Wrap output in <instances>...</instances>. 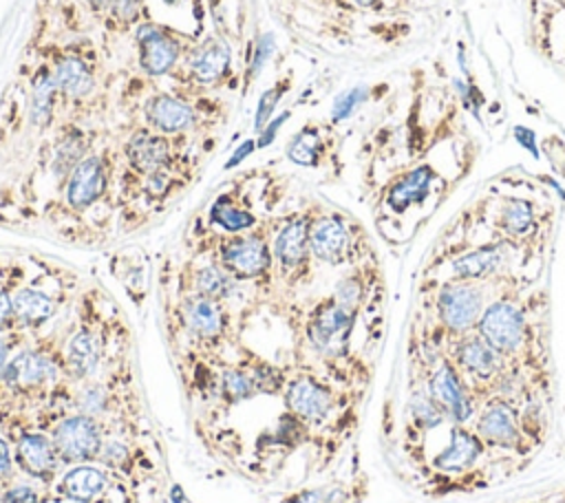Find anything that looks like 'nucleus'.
<instances>
[{"label": "nucleus", "mask_w": 565, "mask_h": 503, "mask_svg": "<svg viewBox=\"0 0 565 503\" xmlns=\"http://www.w3.org/2000/svg\"><path fill=\"white\" fill-rule=\"evenodd\" d=\"M477 333L508 362L516 360L521 351H525L530 338L523 311L510 300L488 304L477 322Z\"/></svg>", "instance_id": "1"}, {"label": "nucleus", "mask_w": 565, "mask_h": 503, "mask_svg": "<svg viewBox=\"0 0 565 503\" xmlns=\"http://www.w3.org/2000/svg\"><path fill=\"white\" fill-rule=\"evenodd\" d=\"M448 360L457 366L459 375L472 390L475 399H477V390L490 393L492 382L508 364V360H503L477 331L475 333L470 331L457 338Z\"/></svg>", "instance_id": "2"}, {"label": "nucleus", "mask_w": 565, "mask_h": 503, "mask_svg": "<svg viewBox=\"0 0 565 503\" xmlns=\"http://www.w3.org/2000/svg\"><path fill=\"white\" fill-rule=\"evenodd\" d=\"M475 432L486 446L497 450L525 452L532 443L521 426L516 404L501 397L486 399L483 408L475 419Z\"/></svg>", "instance_id": "3"}, {"label": "nucleus", "mask_w": 565, "mask_h": 503, "mask_svg": "<svg viewBox=\"0 0 565 503\" xmlns=\"http://www.w3.org/2000/svg\"><path fill=\"white\" fill-rule=\"evenodd\" d=\"M216 263L236 280H254L271 269V245L260 232L234 234L218 243Z\"/></svg>", "instance_id": "4"}, {"label": "nucleus", "mask_w": 565, "mask_h": 503, "mask_svg": "<svg viewBox=\"0 0 565 503\" xmlns=\"http://www.w3.org/2000/svg\"><path fill=\"white\" fill-rule=\"evenodd\" d=\"M355 311L342 307L333 296L318 302L307 318V340L324 357H338L349 344Z\"/></svg>", "instance_id": "5"}, {"label": "nucleus", "mask_w": 565, "mask_h": 503, "mask_svg": "<svg viewBox=\"0 0 565 503\" xmlns=\"http://www.w3.org/2000/svg\"><path fill=\"white\" fill-rule=\"evenodd\" d=\"M483 313V293L475 282L457 280L441 287L437 296V315L441 327L461 338L477 329V322Z\"/></svg>", "instance_id": "6"}, {"label": "nucleus", "mask_w": 565, "mask_h": 503, "mask_svg": "<svg viewBox=\"0 0 565 503\" xmlns=\"http://www.w3.org/2000/svg\"><path fill=\"white\" fill-rule=\"evenodd\" d=\"M53 446L62 463H86L99 457L104 439L97 417L68 415L53 430Z\"/></svg>", "instance_id": "7"}, {"label": "nucleus", "mask_w": 565, "mask_h": 503, "mask_svg": "<svg viewBox=\"0 0 565 503\" xmlns=\"http://www.w3.org/2000/svg\"><path fill=\"white\" fill-rule=\"evenodd\" d=\"M426 388L452 424L466 426L475 417L477 399L450 360H441V364L430 373Z\"/></svg>", "instance_id": "8"}, {"label": "nucleus", "mask_w": 565, "mask_h": 503, "mask_svg": "<svg viewBox=\"0 0 565 503\" xmlns=\"http://www.w3.org/2000/svg\"><path fill=\"white\" fill-rule=\"evenodd\" d=\"M135 42H137L139 66L150 77H161L172 73L183 53L181 40L172 35L168 29L152 22H146L137 29Z\"/></svg>", "instance_id": "9"}, {"label": "nucleus", "mask_w": 565, "mask_h": 503, "mask_svg": "<svg viewBox=\"0 0 565 503\" xmlns=\"http://www.w3.org/2000/svg\"><path fill=\"white\" fill-rule=\"evenodd\" d=\"M55 360L42 349H24L11 362H7L0 379L2 386L15 395H33L44 390L55 377Z\"/></svg>", "instance_id": "10"}, {"label": "nucleus", "mask_w": 565, "mask_h": 503, "mask_svg": "<svg viewBox=\"0 0 565 503\" xmlns=\"http://www.w3.org/2000/svg\"><path fill=\"white\" fill-rule=\"evenodd\" d=\"M285 406L300 421L320 424L331 415L335 395L327 382L313 375H300L285 384Z\"/></svg>", "instance_id": "11"}, {"label": "nucleus", "mask_w": 565, "mask_h": 503, "mask_svg": "<svg viewBox=\"0 0 565 503\" xmlns=\"http://www.w3.org/2000/svg\"><path fill=\"white\" fill-rule=\"evenodd\" d=\"M309 227H311L309 216L294 214L276 229L271 240V256L282 274L296 276L307 267L311 256Z\"/></svg>", "instance_id": "12"}, {"label": "nucleus", "mask_w": 565, "mask_h": 503, "mask_svg": "<svg viewBox=\"0 0 565 503\" xmlns=\"http://www.w3.org/2000/svg\"><path fill=\"white\" fill-rule=\"evenodd\" d=\"M108 185V165L104 154H86L68 174L64 185V199L71 210L90 207Z\"/></svg>", "instance_id": "13"}, {"label": "nucleus", "mask_w": 565, "mask_h": 503, "mask_svg": "<svg viewBox=\"0 0 565 503\" xmlns=\"http://www.w3.org/2000/svg\"><path fill=\"white\" fill-rule=\"evenodd\" d=\"M124 154L128 159V165L141 174H154L161 170H168L172 163V139L166 135H159L150 128L135 130L124 146Z\"/></svg>", "instance_id": "14"}, {"label": "nucleus", "mask_w": 565, "mask_h": 503, "mask_svg": "<svg viewBox=\"0 0 565 503\" xmlns=\"http://www.w3.org/2000/svg\"><path fill=\"white\" fill-rule=\"evenodd\" d=\"M183 327L190 335H194L201 342H216L227 331V311L221 300L201 296V293H188L181 304Z\"/></svg>", "instance_id": "15"}, {"label": "nucleus", "mask_w": 565, "mask_h": 503, "mask_svg": "<svg viewBox=\"0 0 565 503\" xmlns=\"http://www.w3.org/2000/svg\"><path fill=\"white\" fill-rule=\"evenodd\" d=\"M309 249H311V256L329 265H342L344 260H349L353 249V238L347 223L335 214H327L311 221Z\"/></svg>", "instance_id": "16"}, {"label": "nucleus", "mask_w": 565, "mask_h": 503, "mask_svg": "<svg viewBox=\"0 0 565 503\" xmlns=\"http://www.w3.org/2000/svg\"><path fill=\"white\" fill-rule=\"evenodd\" d=\"M146 126L159 135H179L196 126V110L190 101L177 95L157 93L143 106Z\"/></svg>", "instance_id": "17"}, {"label": "nucleus", "mask_w": 565, "mask_h": 503, "mask_svg": "<svg viewBox=\"0 0 565 503\" xmlns=\"http://www.w3.org/2000/svg\"><path fill=\"white\" fill-rule=\"evenodd\" d=\"M483 452L486 443L475 430H468L461 424H450V439L446 448L435 454L433 468L444 474H461L468 472Z\"/></svg>", "instance_id": "18"}, {"label": "nucleus", "mask_w": 565, "mask_h": 503, "mask_svg": "<svg viewBox=\"0 0 565 503\" xmlns=\"http://www.w3.org/2000/svg\"><path fill=\"white\" fill-rule=\"evenodd\" d=\"M15 459L22 472L40 481H51V477L57 472V465H60V457L55 452L53 439L40 432H24L18 439Z\"/></svg>", "instance_id": "19"}, {"label": "nucleus", "mask_w": 565, "mask_h": 503, "mask_svg": "<svg viewBox=\"0 0 565 503\" xmlns=\"http://www.w3.org/2000/svg\"><path fill=\"white\" fill-rule=\"evenodd\" d=\"M188 77L199 86H216L230 71V49L223 40H205L185 60Z\"/></svg>", "instance_id": "20"}, {"label": "nucleus", "mask_w": 565, "mask_h": 503, "mask_svg": "<svg viewBox=\"0 0 565 503\" xmlns=\"http://www.w3.org/2000/svg\"><path fill=\"white\" fill-rule=\"evenodd\" d=\"M102 349H104L102 335L93 327L84 324L82 329H77L68 340L66 357H64V366L68 375L73 379H88L102 362Z\"/></svg>", "instance_id": "21"}, {"label": "nucleus", "mask_w": 565, "mask_h": 503, "mask_svg": "<svg viewBox=\"0 0 565 503\" xmlns=\"http://www.w3.org/2000/svg\"><path fill=\"white\" fill-rule=\"evenodd\" d=\"M53 79L57 90L73 99H84L95 90V73L93 68L75 53H64L55 60Z\"/></svg>", "instance_id": "22"}, {"label": "nucleus", "mask_w": 565, "mask_h": 503, "mask_svg": "<svg viewBox=\"0 0 565 503\" xmlns=\"http://www.w3.org/2000/svg\"><path fill=\"white\" fill-rule=\"evenodd\" d=\"M505 260V249L501 243H486L452 260V274L459 280L477 282L490 278Z\"/></svg>", "instance_id": "23"}, {"label": "nucleus", "mask_w": 565, "mask_h": 503, "mask_svg": "<svg viewBox=\"0 0 565 503\" xmlns=\"http://www.w3.org/2000/svg\"><path fill=\"white\" fill-rule=\"evenodd\" d=\"M435 179V172L428 168V165H419L415 170H411L408 174H404L402 179H397L388 194H386V205L402 214L406 212L411 205H417V203H424V199L428 196L430 192V183Z\"/></svg>", "instance_id": "24"}, {"label": "nucleus", "mask_w": 565, "mask_h": 503, "mask_svg": "<svg viewBox=\"0 0 565 503\" xmlns=\"http://www.w3.org/2000/svg\"><path fill=\"white\" fill-rule=\"evenodd\" d=\"M106 485H108L106 474L99 468L77 463L62 477L60 492L75 503H93L95 499L102 496Z\"/></svg>", "instance_id": "25"}, {"label": "nucleus", "mask_w": 565, "mask_h": 503, "mask_svg": "<svg viewBox=\"0 0 565 503\" xmlns=\"http://www.w3.org/2000/svg\"><path fill=\"white\" fill-rule=\"evenodd\" d=\"M13 311L20 327L38 329L53 318L55 300L38 287H22L13 293Z\"/></svg>", "instance_id": "26"}, {"label": "nucleus", "mask_w": 565, "mask_h": 503, "mask_svg": "<svg viewBox=\"0 0 565 503\" xmlns=\"http://www.w3.org/2000/svg\"><path fill=\"white\" fill-rule=\"evenodd\" d=\"M88 148V141L79 128H66L51 152V172L57 181H66L68 174L75 170V165L84 159Z\"/></svg>", "instance_id": "27"}, {"label": "nucleus", "mask_w": 565, "mask_h": 503, "mask_svg": "<svg viewBox=\"0 0 565 503\" xmlns=\"http://www.w3.org/2000/svg\"><path fill=\"white\" fill-rule=\"evenodd\" d=\"M57 93L60 90L53 79V71L40 68L31 82V95H29V119L33 126H46L51 121Z\"/></svg>", "instance_id": "28"}, {"label": "nucleus", "mask_w": 565, "mask_h": 503, "mask_svg": "<svg viewBox=\"0 0 565 503\" xmlns=\"http://www.w3.org/2000/svg\"><path fill=\"white\" fill-rule=\"evenodd\" d=\"M210 221L230 234H245L256 225V216L245 205H241L232 194H221L212 203Z\"/></svg>", "instance_id": "29"}, {"label": "nucleus", "mask_w": 565, "mask_h": 503, "mask_svg": "<svg viewBox=\"0 0 565 503\" xmlns=\"http://www.w3.org/2000/svg\"><path fill=\"white\" fill-rule=\"evenodd\" d=\"M238 280L232 278L218 263L203 265L192 274V293H201L214 300H227L236 291Z\"/></svg>", "instance_id": "30"}, {"label": "nucleus", "mask_w": 565, "mask_h": 503, "mask_svg": "<svg viewBox=\"0 0 565 503\" xmlns=\"http://www.w3.org/2000/svg\"><path fill=\"white\" fill-rule=\"evenodd\" d=\"M499 229L508 238H521L534 227V207L525 199H510L497 218Z\"/></svg>", "instance_id": "31"}, {"label": "nucleus", "mask_w": 565, "mask_h": 503, "mask_svg": "<svg viewBox=\"0 0 565 503\" xmlns=\"http://www.w3.org/2000/svg\"><path fill=\"white\" fill-rule=\"evenodd\" d=\"M408 413H411V419H413L415 428L422 430V432L435 430L437 426H441L444 419H448V417L444 415V410L437 406V402L430 397L428 388H417V390L411 395Z\"/></svg>", "instance_id": "32"}, {"label": "nucleus", "mask_w": 565, "mask_h": 503, "mask_svg": "<svg viewBox=\"0 0 565 503\" xmlns=\"http://www.w3.org/2000/svg\"><path fill=\"white\" fill-rule=\"evenodd\" d=\"M218 393L227 404H238L256 395V386L247 368H225L218 375Z\"/></svg>", "instance_id": "33"}, {"label": "nucleus", "mask_w": 565, "mask_h": 503, "mask_svg": "<svg viewBox=\"0 0 565 503\" xmlns=\"http://www.w3.org/2000/svg\"><path fill=\"white\" fill-rule=\"evenodd\" d=\"M320 154H322V139L311 128H305L302 132H298L287 146V157L298 165H316Z\"/></svg>", "instance_id": "34"}, {"label": "nucleus", "mask_w": 565, "mask_h": 503, "mask_svg": "<svg viewBox=\"0 0 565 503\" xmlns=\"http://www.w3.org/2000/svg\"><path fill=\"white\" fill-rule=\"evenodd\" d=\"M247 373L254 379L256 393H278L280 388H285V375L280 368H276L274 364L265 362V360H254L247 366Z\"/></svg>", "instance_id": "35"}, {"label": "nucleus", "mask_w": 565, "mask_h": 503, "mask_svg": "<svg viewBox=\"0 0 565 503\" xmlns=\"http://www.w3.org/2000/svg\"><path fill=\"white\" fill-rule=\"evenodd\" d=\"M75 406L82 415H90V417H99L108 410L110 406V395L106 393V388L102 384H86L77 390L75 395Z\"/></svg>", "instance_id": "36"}, {"label": "nucleus", "mask_w": 565, "mask_h": 503, "mask_svg": "<svg viewBox=\"0 0 565 503\" xmlns=\"http://www.w3.org/2000/svg\"><path fill=\"white\" fill-rule=\"evenodd\" d=\"M333 298H335L342 307H347V309H351V311H358V307H360L362 300H364V280H362L358 274L342 278V280L335 285V289H333Z\"/></svg>", "instance_id": "37"}, {"label": "nucleus", "mask_w": 565, "mask_h": 503, "mask_svg": "<svg viewBox=\"0 0 565 503\" xmlns=\"http://www.w3.org/2000/svg\"><path fill=\"white\" fill-rule=\"evenodd\" d=\"M364 97H366V88H364V86H355V88H351V90L342 93V95L335 99L333 110H331L333 121H342V119H347V117L355 110V106L364 101Z\"/></svg>", "instance_id": "38"}, {"label": "nucleus", "mask_w": 565, "mask_h": 503, "mask_svg": "<svg viewBox=\"0 0 565 503\" xmlns=\"http://www.w3.org/2000/svg\"><path fill=\"white\" fill-rule=\"evenodd\" d=\"M342 492L340 490H327V488H320V490H305V492H298L289 499H285L282 503H342Z\"/></svg>", "instance_id": "39"}, {"label": "nucleus", "mask_w": 565, "mask_h": 503, "mask_svg": "<svg viewBox=\"0 0 565 503\" xmlns=\"http://www.w3.org/2000/svg\"><path fill=\"white\" fill-rule=\"evenodd\" d=\"M110 15L121 22V24H132L137 22L141 13V0H110Z\"/></svg>", "instance_id": "40"}, {"label": "nucleus", "mask_w": 565, "mask_h": 503, "mask_svg": "<svg viewBox=\"0 0 565 503\" xmlns=\"http://www.w3.org/2000/svg\"><path fill=\"white\" fill-rule=\"evenodd\" d=\"M278 97H280V88H276V90L271 88V90H267V93L260 97V104H258V110H256V121H254L256 130H263V128L269 124V117L274 115V108H276Z\"/></svg>", "instance_id": "41"}, {"label": "nucleus", "mask_w": 565, "mask_h": 503, "mask_svg": "<svg viewBox=\"0 0 565 503\" xmlns=\"http://www.w3.org/2000/svg\"><path fill=\"white\" fill-rule=\"evenodd\" d=\"M15 311H13V296L4 287H0V333L11 331L15 327Z\"/></svg>", "instance_id": "42"}, {"label": "nucleus", "mask_w": 565, "mask_h": 503, "mask_svg": "<svg viewBox=\"0 0 565 503\" xmlns=\"http://www.w3.org/2000/svg\"><path fill=\"white\" fill-rule=\"evenodd\" d=\"M2 503H38V492L31 485H13L2 492Z\"/></svg>", "instance_id": "43"}, {"label": "nucleus", "mask_w": 565, "mask_h": 503, "mask_svg": "<svg viewBox=\"0 0 565 503\" xmlns=\"http://www.w3.org/2000/svg\"><path fill=\"white\" fill-rule=\"evenodd\" d=\"M271 49H274V38L271 35H263L258 40V44H256V53H254V62H252V75H258V71H260L263 62L269 57Z\"/></svg>", "instance_id": "44"}, {"label": "nucleus", "mask_w": 565, "mask_h": 503, "mask_svg": "<svg viewBox=\"0 0 565 503\" xmlns=\"http://www.w3.org/2000/svg\"><path fill=\"white\" fill-rule=\"evenodd\" d=\"M287 117H289V113H282L280 117H276L274 121H269V124H267V128H263V130H260V141H258L256 146H260V148H263V146H267V143L274 139L276 130L282 126V121H285Z\"/></svg>", "instance_id": "45"}, {"label": "nucleus", "mask_w": 565, "mask_h": 503, "mask_svg": "<svg viewBox=\"0 0 565 503\" xmlns=\"http://www.w3.org/2000/svg\"><path fill=\"white\" fill-rule=\"evenodd\" d=\"M11 474V446L0 437V481Z\"/></svg>", "instance_id": "46"}, {"label": "nucleus", "mask_w": 565, "mask_h": 503, "mask_svg": "<svg viewBox=\"0 0 565 503\" xmlns=\"http://www.w3.org/2000/svg\"><path fill=\"white\" fill-rule=\"evenodd\" d=\"M252 150H254V141H245V143H243V146L232 154V159L227 161V168H234L236 163H241V161H243Z\"/></svg>", "instance_id": "47"}, {"label": "nucleus", "mask_w": 565, "mask_h": 503, "mask_svg": "<svg viewBox=\"0 0 565 503\" xmlns=\"http://www.w3.org/2000/svg\"><path fill=\"white\" fill-rule=\"evenodd\" d=\"M11 340H7V338H0V375H2V371H4V366H7V357H9V351H11Z\"/></svg>", "instance_id": "48"}, {"label": "nucleus", "mask_w": 565, "mask_h": 503, "mask_svg": "<svg viewBox=\"0 0 565 503\" xmlns=\"http://www.w3.org/2000/svg\"><path fill=\"white\" fill-rule=\"evenodd\" d=\"M88 7L95 11V13H104L110 9V0H86Z\"/></svg>", "instance_id": "49"}, {"label": "nucleus", "mask_w": 565, "mask_h": 503, "mask_svg": "<svg viewBox=\"0 0 565 503\" xmlns=\"http://www.w3.org/2000/svg\"><path fill=\"white\" fill-rule=\"evenodd\" d=\"M355 4H360V7H371L375 0H353Z\"/></svg>", "instance_id": "50"}, {"label": "nucleus", "mask_w": 565, "mask_h": 503, "mask_svg": "<svg viewBox=\"0 0 565 503\" xmlns=\"http://www.w3.org/2000/svg\"><path fill=\"white\" fill-rule=\"evenodd\" d=\"M0 503H2V490H0Z\"/></svg>", "instance_id": "51"}]
</instances>
